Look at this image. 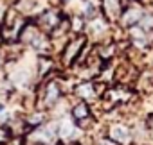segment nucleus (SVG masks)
Returning <instances> with one entry per match:
<instances>
[{"label": "nucleus", "mask_w": 153, "mask_h": 145, "mask_svg": "<svg viewBox=\"0 0 153 145\" xmlns=\"http://www.w3.org/2000/svg\"><path fill=\"white\" fill-rule=\"evenodd\" d=\"M112 138H114V141L128 143V141H130V133H128V129L123 127V125H114V127H112Z\"/></svg>", "instance_id": "nucleus-1"}, {"label": "nucleus", "mask_w": 153, "mask_h": 145, "mask_svg": "<svg viewBox=\"0 0 153 145\" xmlns=\"http://www.w3.org/2000/svg\"><path fill=\"white\" fill-rule=\"evenodd\" d=\"M45 95H47L45 104H47V106H51V104L58 102V99H59V88H58L56 84H49V86L45 88Z\"/></svg>", "instance_id": "nucleus-2"}, {"label": "nucleus", "mask_w": 153, "mask_h": 145, "mask_svg": "<svg viewBox=\"0 0 153 145\" xmlns=\"http://www.w3.org/2000/svg\"><path fill=\"white\" fill-rule=\"evenodd\" d=\"M88 116V106L85 104V102H81V104H78L74 108V111H72V118L76 120V122H81L83 118H87Z\"/></svg>", "instance_id": "nucleus-3"}, {"label": "nucleus", "mask_w": 153, "mask_h": 145, "mask_svg": "<svg viewBox=\"0 0 153 145\" xmlns=\"http://www.w3.org/2000/svg\"><path fill=\"white\" fill-rule=\"evenodd\" d=\"M81 47H83V38H78L74 41V47L70 45V48H68V52H67V61H70V57H76L78 54V50H81Z\"/></svg>", "instance_id": "nucleus-4"}]
</instances>
